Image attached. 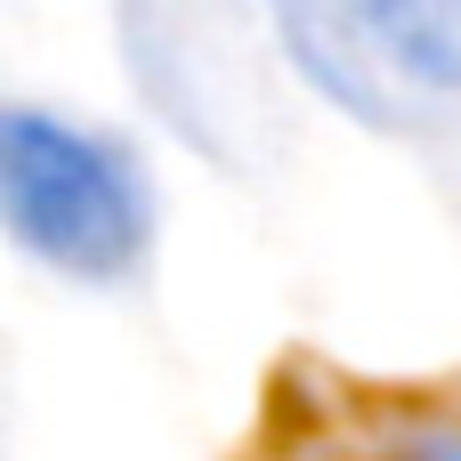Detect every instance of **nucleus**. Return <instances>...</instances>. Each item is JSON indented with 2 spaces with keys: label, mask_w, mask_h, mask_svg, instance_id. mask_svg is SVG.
I'll use <instances>...</instances> for the list:
<instances>
[{
  "label": "nucleus",
  "mask_w": 461,
  "mask_h": 461,
  "mask_svg": "<svg viewBox=\"0 0 461 461\" xmlns=\"http://www.w3.org/2000/svg\"><path fill=\"white\" fill-rule=\"evenodd\" d=\"M122 65L146 97V113L219 162L227 178H259L284 162L292 113H284V65L267 49L276 16L259 24L251 0H113Z\"/></svg>",
  "instance_id": "1"
},
{
  "label": "nucleus",
  "mask_w": 461,
  "mask_h": 461,
  "mask_svg": "<svg viewBox=\"0 0 461 461\" xmlns=\"http://www.w3.org/2000/svg\"><path fill=\"white\" fill-rule=\"evenodd\" d=\"M0 211L8 235L73 284H122L154 251V178L138 146L49 105L0 113Z\"/></svg>",
  "instance_id": "2"
},
{
  "label": "nucleus",
  "mask_w": 461,
  "mask_h": 461,
  "mask_svg": "<svg viewBox=\"0 0 461 461\" xmlns=\"http://www.w3.org/2000/svg\"><path fill=\"white\" fill-rule=\"evenodd\" d=\"M276 41L308 89L381 138H438L461 122V0H267Z\"/></svg>",
  "instance_id": "3"
}]
</instances>
